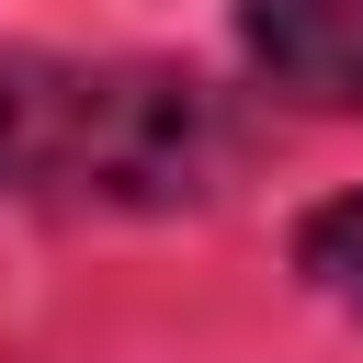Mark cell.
<instances>
[{
  "label": "cell",
  "instance_id": "cell-1",
  "mask_svg": "<svg viewBox=\"0 0 363 363\" xmlns=\"http://www.w3.org/2000/svg\"><path fill=\"white\" fill-rule=\"evenodd\" d=\"M227 113L182 68H79L0 45V193L45 204H204Z\"/></svg>",
  "mask_w": 363,
  "mask_h": 363
},
{
  "label": "cell",
  "instance_id": "cell-3",
  "mask_svg": "<svg viewBox=\"0 0 363 363\" xmlns=\"http://www.w3.org/2000/svg\"><path fill=\"white\" fill-rule=\"evenodd\" d=\"M295 261H306V284H318V295L363 306V193H352V204H318V216H306V238H295Z\"/></svg>",
  "mask_w": 363,
  "mask_h": 363
},
{
  "label": "cell",
  "instance_id": "cell-2",
  "mask_svg": "<svg viewBox=\"0 0 363 363\" xmlns=\"http://www.w3.org/2000/svg\"><path fill=\"white\" fill-rule=\"evenodd\" d=\"M250 68L306 113H363V0H238Z\"/></svg>",
  "mask_w": 363,
  "mask_h": 363
}]
</instances>
